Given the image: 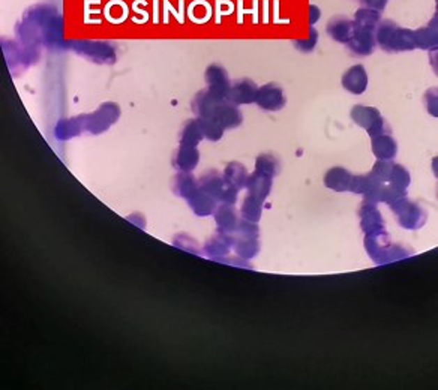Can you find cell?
I'll return each mask as SVG.
<instances>
[{
	"instance_id": "6da1fadb",
	"label": "cell",
	"mask_w": 438,
	"mask_h": 390,
	"mask_svg": "<svg viewBox=\"0 0 438 390\" xmlns=\"http://www.w3.org/2000/svg\"><path fill=\"white\" fill-rule=\"evenodd\" d=\"M63 18L52 5L29 8L17 26L20 41L36 47H66L63 43Z\"/></svg>"
},
{
	"instance_id": "7a4b0ae2",
	"label": "cell",
	"mask_w": 438,
	"mask_h": 390,
	"mask_svg": "<svg viewBox=\"0 0 438 390\" xmlns=\"http://www.w3.org/2000/svg\"><path fill=\"white\" fill-rule=\"evenodd\" d=\"M192 112L197 117L211 119L224 129L239 128L243 122L241 108L232 104L227 98H221L207 89L202 90L192 99Z\"/></svg>"
},
{
	"instance_id": "3957f363",
	"label": "cell",
	"mask_w": 438,
	"mask_h": 390,
	"mask_svg": "<svg viewBox=\"0 0 438 390\" xmlns=\"http://www.w3.org/2000/svg\"><path fill=\"white\" fill-rule=\"evenodd\" d=\"M365 249L372 262L378 266L402 262V260L413 255L410 248L392 243L391 236L387 232L365 236Z\"/></svg>"
},
{
	"instance_id": "277c9868",
	"label": "cell",
	"mask_w": 438,
	"mask_h": 390,
	"mask_svg": "<svg viewBox=\"0 0 438 390\" xmlns=\"http://www.w3.org/2000/svg\"><path fill=\"white\" fill-rule=\"evenodd\" d=\"M374 35L377 45H380L384 52L402 53L416 48L413 30L398 26L392 20H382L374 30Z\"/></svg>"
},
{
	"instance_id": "5b68a950",
	"label": "cell",
	"mask_w": 438,
	"mask_h": 390,
	"mask_svg": "<svg viewBox=\"0 0 438 390\" xmlns=\"http://www.w3.org/2000/svg\"><path fill=\"white\" fill-rule=\"evenodd\" d=\"M3 54L6 59V63L9 66V71L13 74L23 73L24 69L36 63L41 53H39V47L26 44L23 41H11V39H3L2 41Z\"/></svg>"
},
{
	"instance_id": "8992f818",
	"label": "cell",
	"mask_w": 438,
	"mask_h": 390,
	"mask_svg": "<svg viewBox=\"0 0 438 390\" xmlns=\"http://www.w3.org/2000/svg\"><path fill=\"white\" fill-rule=\"evenodd\" d=\"M233 234V251L243 260H252L260 253V232L258 224L248 223L241 218Z\"/></svg>"
},
{
	"instance_id": "52a82bcc",
	"label": "cell",
	"mask_w": 438,
	"mask_h": 390,
	"mask_svg": "<svg viewBox=\"0 0 438 390\" xmlns=\"http://www.w3.org/2000/svg\"><path fill=\"white\" fill-rule=\"evenodd\" d=\"M198 186L207 195L216 200L218 204H234L239 197V189L227 185L222 173L209 170L198 177Z\"/></svg>"
},
{
	"instance_id": "ba28073f",
	"label": "cell",
	"mask_w": 438,
	"mask_h": 390,
	"mask_svg": "<svg viewBox=\"0 0 438 390\" xmlns=\"http://www.w3.org/2000/svg\"><path fill=\"white\" fill-rule=\"evenodd\" d=\"M66 47L89 62L98 65H113L117 60L114 45L105 41H69Z\"/></svg>"
},
{
	"instance_id": "9c48e42d",
	"label": "cell",
	"mask_w": 438,
	"mask_h": 390,
	"mask_svg": "<svg viewBox=\"0 0 438 390\" xmlns=\"http://www.w3.org/2000/svg\"><path fill=\"white\" fill-rule=\"evenodd\" d=\"M121 114H122L121 107H119L116 103L101 104L93 113L83 114L84 134H89V135L104 134L117 122Z\"/></svg>"
},
{
	"instance_id": "30bf717a",
	"label": "cell",
	"mask_w": 438,
	"mask_h": 390,
	"mask_svg": "<svg viewBox=\"0 0 438 390\" xmlns=\"http://www.w3.org/2000/svg\"><path fill=\"white\" fill-rule=\"evenodd\" d=\"M389 207L395 213L398 224L405 230H419L426 224V210L421 204L408 200L407 197L389 204Z\"/></svg>"
},
{
	"instance_id": "8fae6325",
	"label": "cell",
	"mask_w": 438,
	"mask_h": 390,
	"mask_svg": "<svg viewBox=\"0 0 438 390\" xmlns=\"http://www.w3.org/2000/svg\"><path fill=\"white\" fill-rule=\"evenodd\" d=\"M352 120L357 125L363 128L365 131L370 134V137H377L382 134H391L389 125H387L386 119L378 112L375 107L366 105H354L352 110Z\"/></svg>"
},
{
	"instance_id": "7c38bea8",
	"label": "cell",
	"mask_w": 438,
	"mask_h": 390,
	"mask_svg": "<svg viewBox=\"0 0 438 390\" xmlns=\"http://www.w3.org/2000/svg\"><path fill=\"white\" fill-rule=\"evenodd\" d=\"M384 185L386 183H383L380 179H377L372 173L359 174V176H353L350 191L353 194L362 195L366 202H372L378 204V203H382Z\"/></svg>"
},
{
	"instance_id": "4fadbf2b",
	"label": "cell",
	"mask_w": 438,
	"mask_h": 390,
	"mask_svg": "<svg viewBox=\"0 0 438 390\" xmlns=\"http://www.w3.org/2000/svg\"><path fill=\"white\" fill-rule=\"evenodd\" d=\"M255 104L264 110V112H280L287 104L284 89L276 83H269L258 87Z\"/></svg>"
},
{
	"instance_id": "5bb4252c",
	"label": "cell",
	"mask_w": 438,
	"mask_h": 390,
	"mask_svg": "<svg viewBox=\"0 0 438 390\" xmlns=\"http://www.w3.org/2000/svg\"><path fill=\"white\" fill-rule=\"evenodd\" d=\"M233 251V234L219 232L215 233L211 239L206 240V243L202 249L204 257L213 260V262H221L222 258L228 257Z\"/></svg>"
},
{
	"instance_id": "9a60e30c",
	"label": "cell",
	"mask_w": 438,
	"mask_h": 390,
	"mask_svg": "<svg viewBox=\"0 0 438 390\" xmlns=\"http://www.w3.org/2000/svg\"><path fill=\"white\" fill-rule=\"evenodd\" d=\"M359 216H361V227L365 236L386 232L384 219L377 203L366 202L365 200L359 209Z\"/></svg>"
},
{
	"instance_id": "2e32d148",
	"label": "cell",
	"mask_w": 438,
	"mask_h": 390,
	"mask_svg": "<svg viewBox=\"0 0 438 390\" xmlns=\"http://www.w3.org/2000/svg\"><path fill=\"white\" fill-rule=\"evenodd\" d=\"M258 86L250 78H239L232 83L227 99L234 105H250L255 103Z\"/></svg>"
},
{
	"instance_id": "e0dca14e",
	"label": "cell",
	"mask_w": 438,
	"mask_h": 390,
	"mask_svg": "<svg viewBox=\"0 0 438 390\" xmlns=\"http://www.w3.org/2000/svg\"><path fill=\"white\" fill-rule=\"evenodd\" d=\"M204 80L207 83V90L221 98H227L228 90H230L232 82L230 77H228L227 69L222 65L212 63L206 69Z\"/></svg>"
},
{
	"instance_id": "ac0fdd59",
	"label": "cell",
	"mask_w": 438,
	"mask_h": 390,
	"mask_svg": "<svg viewBox=\"0 0 438 390\" xmlns=\"http://www.w3.org/2000/svg\"><path fill=\"white\" fill-rule=\"evenodd\" d=\"M368 73L363 65H354L348 68L342 75L341 84L352 95H363L368 89Z\"/></svg>"
},
{
	"instance_id": "d6986e66",
	"label": "cell",
	"mask_w": 438,
	"mask_h": 390,
	"mask_svg": "<svg viewBox=\"0 0 438 390\" xmlns=\"http://www.w3.org/2000/svg\"><path fill=\"white\" fill-rule=\"evenodd\" d=\"M345 45L356 56H361V57L370 56L374 53V50L377 47L375 35L372 30H366V29H361L356 26L353 38Z\"/></svg>"
},
{
	"instance_id": "ffe728a7",
	"label": "cell",
	"mask_w": 438,
	"mask_h": 390,
	"mask_svg": "<svg viewBox=\"0 0 438 390\" xmlns=\"http://www.w3.org/2000/svg\"><path fill=\"white\" fill-rule=\"evenodd\" d=\"M84 134V117L83 114L73 116L68 119H61L54 126V138L57 142H69L75 137Z\"/></svg>"
},
{
	"instance_id": "44dd1931",
	"label": "cell",
	"mask_w": 438,
	"mask_h": 390,
	"mask_svg": "<svg viewBox=\"0 0 438 390\" xmlns=\"http://www.w3.org/2000/svg\"><path fill=\"white\" fill-rule=\"evenodd\" d=\"M200 164V152L197 146L181 144L173 153V167L179 172L191 173Z\"/></svg>"
},
{
	"instance_id": "7402d4cb",
	"label": "cell",
	"mask_w": 438,
	"mask_h": 390,
	"mask_svg": "<svg viewBox=\"0 0 438 390\" xmlns=\"http://www.w3.org/2000/svg\"><path fill=\"white\" fill-rule=\"evenodd\" d=\"M356 30V24L353 20L347 18V17H333L331 22H328L326 32L327 35L331 36L333 41L340 43V44H347L354 35Z\"/></svg>"
},
{
	"instance_id": "603a6c76",
	"label": "cell",
	"mask_w": 438,
	"mask_h": 390,
	"mask_svg": "<svg viewBox=\"0 0 438 390\" xmlns=\"http://www.w3.org/2000/svg\"><path fill=\"white\" fill-rule=\"evenodd\" d=\"M272 186H273V177L272 176H267L262 172H257V170H254V173L248 177L245 189L248 191V194L255 197L257 200H260V202L264 203V200L269 197V194H271V191H272Z\"/></svg>"
},
{
	"instance_id": "cb8c5ba5",
	"label": "cell",
	"mask_w": 438,
	"mask_h": 390,
	"mask_svg": "<svg viewBox=\"0 0 438 390\" xmlns=\"http://www.w3.org/2000/svg\"><path fill=\"white\" fill-rule=\"evenodd\" d=\"M213 218H215V223L218 225L219 232H224V233H234L239 223H241V216L237 215L234 204L216 206Z\"/></svg>"
},
{
	"instance_id": "d4e9b609",
	"label": "cell",
	"mask_w": 438,
	"mask_h": 390,
	"mask_svg": "<svg viewBox=\"0 0 438 390\" xmlns=\"http://www.w3.org/2000/svg\"><path fill=\"white\" fill-rule=\"evenodd\" d=\"M371 149L378 161H393V158L398 155V143L391 134L372 137Z\"/></svg>"
},
{
	"instance_id": "484cf974",
	"label": "cell",
	"mask_w": 438,
	"mask_h": 390,
	"mask_svg": "<svg viewBox=\"0 0 438 390\" xmlns=\"http://www.w3.org/2000/svg\"><path fill=\"white\" fill-rule=\"evenodd\" d=\"M353 174L344 167H333L324 174V186L332 189L335 193H347L350 191Z\"/></svg>"
},
{
	"instance_id": "4316f807",
	"label": "cell",
	"mask_w": 438,
	"mask_h": 390,
	"mask_svg": "<svg viewBox=\"0 0 438 390\" xmlns=\"http://www.w3.org/2000/svg\"><path fill=\"white\" fill-rule=\"evenodd\" d=\"M198 191H200V186H198V179H195L191 173L179 172L174 179H173V193L176 197L188 200L194 197Z\"/></svg>"
},
{
	"instance_id": "83f0119b",
	"label": "cell",
	"mask_w": 438,
	"mask_h": 390,
	"mask_svg": "<svg viewBox=\"0 0 438 390\" xmlns=\"http://www.w3.org/2000/svg\"><path fill=\"white\" fill-rule=\"evenodd\" d=\"M416 48L421 50H437L438 45V30H437V17L426 27L413 30Z\"/></svg>"
},
{
	"instance_id": "f1b7e54d",
	"label": "cell",
	"mask_w": 438,
	"mask_h": 390,
	"mask_svg": "<svg viewBox=\"0 0 438 390\" xmlns=\"http://www.w3.org/2000/svg\"><path fill=\"white\" fill-rule=\"evenodd\" d=\"M224 180L227 185H230L236 189H243L246 186V182H248V177H250V173H248V170L243 164L241 163H230L227 164V167L224 168Z\"/></svg>"
},
{
	"instance_id": "f546056e",
	"label": "cell",
	"mask_w": 438,
	"mask_h": 390,
	"mask_svg": "<svg viewBox=\"0 0 438 390\" xmlns=\"http://www.w3.org/2000/svg\"><path fill=\"white\" fill-rule=\"evenodd\" d=\"M188 204H189V207H191L194 215L200 216V218H206V216L213 215L215 209L218 206L216 200H213L211 195L204 194L202 189L194 197H191V198L188 200Z\"/></svg>"
},
{
	"instance_id": "4dcf8cb0",
	"label": "cell",
	"mask_w": 438,
	"mask_h": 390,
	"mask_svg": "<svg viewBox=\"0 0 438 390\" xmlns=\"http://www.w3.org/2000/svg\"><path fill=\"white\" fill-rule=\"evenodd\" d=\"M204 140L203 128L200 120L191 119L183 125L181 131V144H188V146H198Z\"/></svg>"
},
{
	"instance_id": "1f68e13d",
	"label": "cell",
	"mask_w": 438,
	"mask_h": 390,
	"mask_svg": "<svg viewBox=\"0 0 438 390\" xmlns=\"http://www.w3.org/2000/svg\"><path fill=\"white\" fill-rule=\"evenodd\" d=\"M262 213H263V202H260V200H257L255 197L250 194H246L241 206V218L248 223L258 224V221L262 219Z\"/></svg>"
},
{
	"instance_id": "d6a6232c",
	"label": "cell",
	"mask_w": 438,
	"mask_h": 390,
	"mask_svg": "<svg viewBox=\"0 0 438 390\" xmlns=\"http://www.w3.org/2000/svg\"><path fill=\"white\" fill-rule=\"evenodd\" d=\"M353 22L357 27L361 29H366V30H374L377 29L378 23L382 22V13L380 11H375V9H371V8H359L354 14V18Z\"/></svg>"
},
{
	"instance_id": "836d02e7",
	"label": "cell",
	"mask_w": 438,
	"mask_h": 390,
	"mask_svg": "<svg viewBox=\"0 0 438 390\" xmlns=\"http://www.w3.org/2000/svg\"><path fill=\"white\" fill-rule=\"evenodd\" d=\"M255 170L257 172H262V173L267 174V176L276 177L281 172L280 159H278L275 155H271V153H262L255 161Z\"/></svg>"
},
{
	"instance_id": "e575fe53",
	"label": "cell",
	"mask_w": 438,
	"mask_h": 390,
	"mask_svg": "<svg viewBox=\"0 0 438 390\" xmlns=\"http://www.w3.org/2000/svg\"><path fill=\"white\" fill-rule=\"evenodd\" d=\"M173 245L182 251H186L189 254H195V255H203L202 254V248L198 246L197 240L194 237H191L189 234L185 233H179L174 236L173 239Z\"/></svg>"
},
{
	"instance_id": "d590c367",
	"label": "cell",
	"mask_w": 438,
	"mask_h": 390,
	"mask_svg": "<svg viewBox=\"0 0 438 390\" xmlns=\"http://www.w3.org/2000/svg\"><path fill=\"white\" fill-rule=\"evenodd\" d=\"M387 183H392V185H396V186H400V188L408 189V186H410V183H411V174L404 165L393 164L392 173H391V177H389V182H387Z\"/></svg>"
},
{
	"instance_id": "8d00e7d4",
	"label": "cell",
	"mask_w": 438,
	"mask_h": 390,
	"mask_svg": "<svg viewBox=\"0 0 438 390\" xmlns=\"http://www.w3.org/2000/svg\"><path fill=\"white\" fill-rule=\"evenodd\" d=\"M198 120H200V123H202L204 138H207L209 142H219V140L222 138L225 129L219 123H216L215 120L202 119V117H198Z\"/></svg>"
},
{
	"instance_id": "74e56055",
	"label": "cell",
	"mask_w": 438,
	"mask_h": 390,
	"mask_svg": "<svg viewBox=\"0 0 438 390\" xmlns=\"http://www.w3.org/2000/svg\"><path fill=\"white\" fill-rule=\"evenodd\" d=\"M317 43H318V30L314 26H311L310 36H308L306 39H296L294 47L299 50V52L311 53L317 47Z\"/></svg>"
},
{
	"instance_id": "f35d334b",
	"label": "cell",
	"mask_w": 438,
	"mask_h": 390,
	"mask_svg": "<svg viewBox=\"0 0 438 390\" xmlns=\"http://www.w3.org/2000/svg\"><path fill=\"white\" fill-rule=\"evenodd\" d=\"M393 161H377L372 167V174L380 179L383 183H387L389 182V177H391V173H392V167H393Z\"/></svg>"
},
{
	"instance_id": "ab89813d",
	"label": "cell",
	"mask_w": 438,
	"mask_h": 390,
	"mask_svg": "<svg viewBox=\"0 0 438 390\" xmlns=\"http://www.w3.org/2000/svg\"><path fill=\"white\" fill-rule=\"evenodd\" d=\"M425 105H426V110L428 113H430L431 116L437 117L438 116V103H437V89H430L428 92L425 93Z\"/></svg>"
},
{
	"instance_id": "60d3db41",
	"label": "cell",
	"mask_w": 438,
	"mask_h": 390,
	"mask_svg": "<svg viewBox=\"0 0 438 390\" xmlns=\"http://www.w3.org/2000/svg\"><path fill=\"white\" fill-rule=\"evenodd\" d=\"M361 2L363 3V6L375 9V11H380V13L387 5V0H361Z\"/></svg>"
},
{
	"instance_id": "b9f144b4",
	"label": "cell",
	"mask_w": 438,
	"mask_h": 390,
	"mask_svg": "<svg viewBox=\"0 0 438 390\" xmlns=\"http://www.w3.org/2000/svg\"><path fill=\"white\" fill-rule=\"evenodd\" d=\"M320 17H322L320 8L315 6V5H310V24L314 26L318 20H320Z\"/></svg>"
},
{
	"instance_id": "7bdbcfd3",
	"label": "cell",
	"mask_w": 438,
	"mask_h": 390,
	"mask_svg": "<svg viewBox=\"0 0 438 390\" xmlns=\"http://www.w3.org/2000/svg\"><path fill=\"white\" fill-rule=\"evenodd\" d=\"M128 221H131L133 224H135V225L140 227L142 230H144V227H146V219H144V216H143V215H140V213L129 215V216H128Z\"/></svg>"
}]
</instances>
